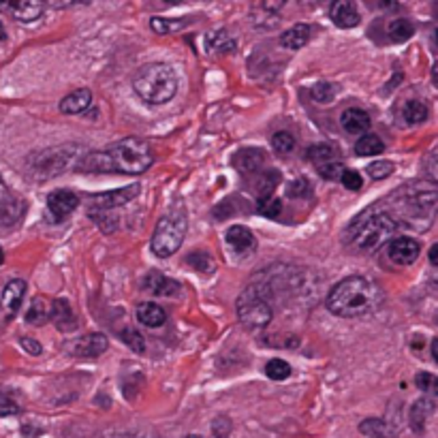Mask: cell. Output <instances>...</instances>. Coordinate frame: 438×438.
Segmentation results:
<instances>
[{
	"mask_svg": "<svg viewBox=\"0 0 438 438\" xmlns=\"http://www.w3.org/2000/svg\"><path fill=\"white\" fill-rule=\"evenodd\" d=\"M392 208L387 212L396 223L404 220L413 229H428L437 216V184L434 182H413L400 186L392 195Z\"/></svg>",
	"mask_w": 438,
	"mask_h": 438,
	"instance_id": "3",
	"label": "cell"
},
{
	"mask_svg": "<svg viewBox=\"0 0 438 438\" xmlns=\"http://www.w3.org/2000/svg\"><path fill=\"white\" fill-rule=\"evenodd\" d=\"M229 432H231V424H229V419L218 417V419L214 422V434L218 438H225Z\"/></svg>",
	"mask_w": 438,
	"mask_h": 438,
	"instance_id": "45",
	"label": "cell"
},
{
	"mask_svg": "<svg viewBox=\"0 0 438 438\" xmlns=\"http://www.w3.org/2000/svg\"><path fill=\"white\" fill-rule=\"evenodd\" d=\"M49 312H51V304H47L45 297L36 295L26 312V323L30 325H43L45 321H49Z\"/></svg>",
	"mask_w": 438,
	"mask_h": 438,
	"instance_id": "31",
	"label": "cell"
},
{
	"mask_svg": "<svg viewBox=\"0 0 438 438\" xmlns=\"http://www.w3.org/2000/svg\"><path fill=\"white\" fill-rule=\"evenodd\" d=\"M186 229H188V218H186V210L184 208H173L169 210L158 223L156 229L152 233V242L150 248L156 257L167 259L171 255H175L186 238Z\"/></svg>",
	"mask_w": 438,
	"mask_h": 438,
	"instance_id": "7",
	"label": "cell"
},
{
	"mask_svg": "<svg viewBox=\"0 0 438 438\" xmlns=\"http://www.w3.org/2000/svg\"><path fill=\"white\" fill-rule=\"evenodd\" d=\"M4 39H6V30H4V26L0 24V43H2Z\"/></svg>",
	"mask_w": 438,
	"mask_h": 438,
	"instance_id": "48",
	"label": "cell"
},
{
	"mask_svg": "<svg viewBox=\"0 0 438 438\" xmlns=\"http://www.w3.org/2000/svg\"><path fill=\"white\" fill-rule=\"evenodd\" d=\"M310 184H308V180L306 178H297L295 182H291L289 184V188H287V195L289 197H293V199H297V197H310Z\"/></svg>",
	"mask_w": 438,
	"mask_h": 438,
	"instance_id": "43",
	"label": "cell"
},
{
	"mask_svg": "<svg viewBox=\"0 0 438 438\" xmlns=\"http://www.w3.org/2000/svg\"><path fill=\"white\" fill-rule=\"evenodd\" d=\"M370 113L360 107H349L340 113V124L349 135H366L370 128Z\"/></svg>",
	"mask_w": 438,
	"mask_h": 438,
	"instance_id": "19",
	"label": "cell"
},
{
	"mask_svg": "<svg viewBox=\"0 0 438 438\" xmlns=\"http://www.w3.org/2000/svg\"><path fill=\"white\" fill-rule=\"evenodd\" d=\"M308 158L310 163L319 169V173L325 178V180H340L342 171L347 169L345 163H342V156L338 152V148L330 146V143H319V146H312L308 148Z\"/></svg>",
	"mask_w": 438,
	"mask_h": 438,
	"instance_id": "9",
	"label": "cell"
},
{
	"mask_svg": "<svg viewBox=\"0 0 438 438\" xmlns=\"http://www.w3.org/2000/svg\"><path fill=\"white\" fill-rule=\"evenodd\" d=\"M360 432H362L364 437L370 438H396V434H398L392 424H387V422H383V419H377V417L364 419V422L360 424Z\"/></svg>",
	"mask_w": 438,
	"mask_h": 438,
	"instance_id": "28",
	"label": "cell"
},
{
	"mask_svg": "<svg viewBox=\"0 0 438 438\" xmlns=\"http://www.w3.org/2000/svg\"><path fill=\"white\" fill-rule=\"evenodd\" d=\"M165 310L158 306V304H152V302H146V304H139L137 306V321L141 325H148V327H161L165 323Z\"/></svg>",
	"mask_w": 438,
	"mask_h": 438,
	"instance_id": "27",
	"label": "cell"
},
{
	"mask_svg": "<svg viewBox=\"0 0 438 438\" xmlns=\"http://www.w3.org/2000/svg\"><path fill=\"white\" fill-rule=\"evenodd\" d=\"M265 375L272 381H285V379L291 377V366L285 360H270L268 366H265Z\"/></svg>",
	"mask_w": 438,
	"mask_h": 438,
	"instance_id": "35",
	"label": "cell"
},
{
	"mask_svg": "<svg viewBox=\"0 0 438 438\" xmlns=\"http://www.w3.org/2000/svg\"><path fill=\"white\" fill-rule=\"evenodd\" d=\"M259 212L268 218H278L282 212V201L278 197H268V199L259 201Z\"/></svg>",
	"mask_w": 438,
	"mask_h": 438,
	"instance_id": "40",
	"label": "cell"
},
{
	"mask_svg": "<svg viewBox=\"0 0 438 438\" xmlns=\"http://www.w3.org/2000/svg\"><path fill=\"white\" fill-rule=\"evenodd\" d=\"M122 340H124V345H126L131 351H135V353H143V351H146L143 336H141L137 330H133V327H126V330L122 332Z\"/></svg>",
	"mask_w": 438,
	"mask_h": 438,
	"instance_id": "39",
	"label": "cell"
},
{
	"mask_svg": "<svg viewBox=\"0 0 438 438\" xmlns=\"http://www.w3.org/2000/svg\"><path fill=\"white\" fill-rule=\"evenodd\" d=\"M107 347H109V342L103 334H86L73 342L71 353L75 357H81V360H94V357L103 355L107 351Z\"/></svg>",
	"mask_w": 438,
	"mask_h": 438,
	"instance_id": "15",
	"label": "cell"
},
{
	"mask_svg": "<svg viewBox=\"0 0 438 438\" xmlns=\"http://www.w3.org/2000/svg\"><path fill=\"white\" fill-rule=\"evenodd\" d=\"M133 88L141 101L150 105L169 103L178 92V75L165 62H152L137 71L133 79Z\"/></svg>",
	"mask_w": 438,
	"mask_h": 438,
	"instance_id": "5",
	"label": "cell"
},
{
	"mask_svg": "<svg viewBox=\"0 0 438 438\" xmlns=\"http://www.w3.org/2000/svg\"><path fill=\"white\" fill-rule=\"evenodd\" d=\"M398 116H400V120H402L404 124L415 126V124H424V122L428 120L430 111H428L426 103H422V101H407V103L400 107Z\"/></svg>",
	"mask_w": 438,
	"mask_h": 438,
	"instance_id": "24",
	"label": "cell"
},
{
	"mask_svg": "<svg viewBox=\"0 0 438 438\" xmlns=\"http://www.w3.org/2000/svg\"><path fill=\"white\" fill-rule=\"evenodd\" d=\"M434 385H437V379L430 375V372H422V375H417V387L422 389V392H434Z\"/></svg>",
	"mask_w": 438,
	"mask_h": 438,
	"instance_id": "44",
	"label": "cell"
},
{
	"mask_svg": "<svg viewBox=\"0 0 438 438\" xmlns=\"http://www.w3.org/2000/svg\"><path fill=\"white\" fill-rule=\"evenodd\" d=\"M186 438H201V437H195V434H190V437H186Z\"/></svg>",
	"mask_w": 438,
	"mask_h": 438,
	"instance_id": "50",
	"label": "cell"
},
{
	"mask_svg": "<svg viewBox=\"0 0 438 438\" xmlns=\"http://www.w3.org/2000/svg\"><path fill=\"white\" fill-rule=\"evenodd\" d=\"M154 163L152 148L137 139L126 137L116 141L98 152H88L77 161V171L86 173H122V175H139L148 171Z\"/></svg>",
	"mask_w": 438,
	"mask_h": 438,
	"instance_id": "1",
	"label": "cell"
},
{
	"mask_svg": "<svg viewBox=\"0 0 438 438\" xmlns=\"http://www.w3.org/2000/svg\"><path fill=\"white\" fill-rule=\"evenodd\" d=\"M389 259L396 263V265H413L422 253V246L417 240L413 238H396L389 242Z\"/></svg>",
	"mask_w": 438,
	"mask_h": 438,
	"instance_id": "13",
	"label": "cell"
},
{
	"mask_svg": "<svg viewBox=\"0 0 438 438\" xmlns=\"http://www.w3.org/2000/svg\"><path fill=\"white\" fill-rule=\"evenodd\" d=\"M19 342H21L24 351H28L30 355H41V351H43V349H41V345H39L34 338H21Z\"/></svg>",
	"mask_w": 438,
	"mask_h": 438,
	"instance_id": "46",
	"label": "cell"
},
{
	"mask_svg": "<svg viewBox=\"0 0 438 438\" xmlns=\"http://www.w3.org/2000/svg\"><path fill=\"white\" fill-rule=\"evenodd\" d=\"M0 11L11 15L17 21H34L45 11L41 2H0Z\"/></svg>",
	"mask_w": 438,
	"mask_h": 438,
	"instance_id": "20",
	"label": "cell"
},
{
	"mask_svg": "<svg viewBox=\"0 0 438 438\" xmlns=\"http://www.w3.org/2000/svg\"><path fill=\"white\" fill-rule=\"evenodd\" d=\"M336 92H338V88H336L334 83H330V81H319V83H315V86L310 88V96H312L317 103H323V105L332 103V98L336 96Z\"/></svg>",
	"mask_w": 438,
	"mask_h": 438,
	"instance_id": "34",
	"label": "cell"
},
{
	"mask_svg": "<svg viewBox=\"0 0 438 438\" xmlns=\"http://www.w3.org/2000/svg\"><path fill=\"white\" fill-rule=\"evenodd\" d=\"M387 32H389V39H392V41H396V43H404V41H409V39L415 34V26H413L409 19L398 17V19H394V21L389 24Z\"/></svg>",
	"mask_w": 438,
	"mask_h": 438,
	"instance_id": "32",
	"label": "cell"
},
{
	"mask_svg": "<svg viewBox=\"0 0 438 438\" xmlns=\"http://www.w3.org/2000/svg\"><path fill=\"white\" fill-rule=\"evenodd\" d=\"M385 150V143L379 135L375 133H366L357 139L355 143V154L357 156H377V154H383Z\"/></svg>",
	"mask_w": 438,
	"mask_h": 438,
	"instance_id": "30",
	"label": "cell"
},
{
	"mask_svg": "<svg viewBox=\"0 0 438 438\" xmlns=\"http://www.w3.org/2000/svg\"><path fill=\"white\" fill-rule=\"evenodd\" d=\"M398 229V223L387 210H366L347 229V244L357 253L379 250Z\"/></svg>",
	"mask_w": 438,
	"mask_h": 438,
	"instance_id": "4",
	"label": "cell"
},
{
	"mask_svg": "<svg viewBox=\"0 0 438 438\" xmlns=\"http://www.w3.org/2000/svg\"><path fill=\"white\" fill-rule=\"evenodd\" d=\"M340 182L349 190H360L364 186V180H362L360 171H355V169H345L342 175H340Z\"/></svg>",
	"mask_w": 438,
	"mask_h": 438,
	"instance_id": "41",
	"label": "cell"
},
{
	"mask_svg": "<svg viewBox=\"0 0 438 438\" xmlns=\"http://www.w3.org/2000/svg\"><path fill=\"white\" fill-rule=\"evenodd\" d=\"M24 295H26V282L24 280H11L4 285L2 293H0V304L2 308L6 310V315H15L24 302Z\"/></svg>",
	"mask_w": 438,
	"mask_h": 438,
	"instance_id": "22",
	"label": "cell"
},
{
	"mask_svg": "<svg viewBox=\"0 0 438 438\" xmlns=\"http://www.w3.org/2000/svg\"><path fill=\"white\" fill-rule=\"evenodd\" d=\"M4 263V253H2V248H0V265Z\"/></svg>",
	"mask_w": 438,
	"mask_h": 438,
	"instance_id": "49",
	"label": "cell"
},
{
	"mask_svg": "<svg viewBox=\"0 0 438 438\" xmlns=\"http://www.w3.org/2000/svg\"><path fill=\"white\" fill-rule=\"evenodd\" d=\"M205 47H208V51L231 54V51H235L238 43H235V39L227 30H216V32H210L205 36Z\"/></svg>",
	"mask_w": 438,
	"mask_h": 438,
	"instance_id": "29",
	"label": "cell"
},
{
	"mask_svg": "<svg viewBox=\"0 0 438 438\" xmlns=\"http://www.w3.org/2000/svg\"><path fill=\"white\" fill-rule=\"evenodd\" d=\"M381 287L366 276H347L342 278L327 295V310L342 319H355L370 315L383 306Z\"/></svg>",
	"mask_w": 438,
	"mask_h": 438,
	"instance_id": "2",
	"label": "cell"
},
{
	"mask_svg": "<svg viewBox=\"0 0 438 438\" xmlns=\"http://www.w3.org/2000/svg\"><path fill=\"white\" fill-rule=\"evenodd\" d=\"M437 253L438 246H432V248H430V263H432V265H437Z\"/></svg>",
	"mask_w": 438,
	"mask_h": 438,
	"instance_id": "47",
	"label": "cell"
},
{
	"mask_svg": "<svg viewBox=\"0 0 438 438\" xmlns=\"http://www.w3.org/2000/svg\"><path fill=\"white\" fill-rule=\"evenodd\" d=\"M184 24L186 21H182V19H165V17H152L150 19V26H152V30L156 32V34H173L175 30H180V28H184Z\"/></svg>",
	"mask_w": 438,
	"mask_h": 438,
	"instance_id": "36",
	"label": "cell"
},
{
	"mask_svg": "<svg viewBox=\"0 0 438 438\" xmlns=\"http://www.w3.org/2000/svg\"><path fill=\"white\" fill-rule=\"evenodd\" d=\"M24 214V201L11 193L4 184V180L0 178V227H11L15 225Z\"/></svg>",
	"mask_w": 438,
	"mask_h": 438,
	"instance_id": "12",
	"label": "cell"
},
{
	"mask_svg": "<svg viewBox=\"0 0 438 438\" xmlns=\"http://www.w3.org/2000/svg\"><path fill=\"white\" fill-rule=\"evenodd\" d=\"M366 171H368V175H370L372 180H385V178H389V175L394 173V163H389V161H377V163H370Z\"/></svg>",
	"mask_w": 438,
	"mask_h": 438,
	"instance_id": "38",
	"label": "cell"
},
{
	"mask_svg": "<svg viewBox=\"0 0 438 438\" xmlns=\"http://www.w3.org/2000/svg\"><path fill=\"white\" fill-rule=\"evenodd\" d=\"M432 413H434V402L432 400H428V398L417 400L413 404V409H411V428H413V432L422 434L426 430V424H428Z\"/></svg>",
	"mask_w": 438,
	"mask_h": 438,
	"instance_id": "25",
	"label": "cell"
},
{
	"mask_svg": "<svg viewBox=\"0 0 438 438\" xmlns=\"http://www.w3.org/2000/svg\"><path fill=\"white\" fill-rule=\"evenodd\" d=\"M79 158H81V154H79L77 146H68V143L66 146H56V148H49V150L39 152V154L32 156L30 173L36 180H49V178L60 175L64 169H68Z\"/></svg>",
	"mask_w": 438,
	"mask_h": 438,
	"instance_id": "8",
	"label": "cell"
},
{
	"mask_svg": "<svg viewBox=\"0 0 438 438\" xmlns=\"http://www.w3.org/2000/svg\"><path fill=\"white\" fill-rule=\"evenodd\" d=\"M235 308H238L240 321L246 327L261 330L270 325L274 317V304H272V293H270L268 282L261 280V282H253L250 287H246L242 295L238 297Z\"/></svg>",
	"mask_w": 438,
	"mask_h": 438,
	"instance_id": "6",
	"label": "cell"
},
{
	"mask_svg": "<svg viewBox=\"0 0 438 438\" xmlns=\"http://www.w3.org/2000/svg\"><path fill=\"white\" fill-rule=\"evenodd\" d=\"M265 165V154L259 148H244L233 156V167L242 173V175H255L261 173Z\"/></svg>",
	"mask_w": 438,
	"mask_h": 438,
	"instance_id": "17",
	"label": "cell"
},
{
	"mask_svg": "<svg viewBox=\"0 0 438 438\" xmlns=\"http://www.w3.org/2000/svg\"><path fill=\"white\" fill-rule=\"evenodd\" d=\"M272 148H274L278 154H289V152L295 148V137H293L289 131H278V133L272 137Z\"/></svg>",
	"mask_w": 438,
	"mask_h": 438,
	"instance_id": "37",
	"label": "cell"
},
{
	"mask_svg": "<svg viewBox=\"0 0 438 438\" xmlns=\"http://www.w3.org/2000/svg\"><path fill=\"white\" fill-rule=\"evenodd\" d=\"M49 319L54 321V325L60 330V332H73L77 327V319L73 315V308L66 300L58 297L51 302V312H49Z\"/></svg>",
	"mask_w": 438,
	"mask_h": 438,
	"instance_id": "21",
	"label": "cell"
},
{
	"mask_svg": "<svg viewBox=\"0 0 438 438\" xmlns=\"http://www.w3.org/2000/svg\"><path fill=\"white\" fill-rule=\"evenodd\" d=\"M17 413H19V404L15 402V398L0 389V417H9Z\"/></svg>",
	"mask_w": 438,
	"mask_h": 438,
	"instance_id": "42",
	"label": "cell"
},
{
	"mask_svg": "<svg viewBox=\"0 0 438 438\" xmlns=\"http://www.w3.org/2000/svg\"><path fill=\"white\" fill-rule=\"evenodd\" d=\"M225 240H227V246H229L235 255H240V257L250 255V253H255V248H257L255 233H253L248 227H244V225H233V227H229L227 233H225Z\"/></svg>",
	"mask_w": 438,
	"mask_h": 438,
	"instance_id": "14",
	"label": "cell"
},
{
	"mask_svg": "<svg viewBox=\"0 0 438 438\" xmlns=\"http://www.w3.org/2000/svg\"><path fill=\"white\" fill-rule=\"evenodd\" d=\"M186 263L199 274H212L214 272V261H212V257L208 253H197L195 250V253H190L186 257Z\"/></svg>",
	"mask_w": 438,
	"mask_h": 438,
	"instance_id": "33",
	"label": "cell"
},
{
	"mask_svg": "<svg viewBox=\"0 0 438 438\" xmlns=\"http://www.w3.org/2000/svg\"><path fill=\"white\" fill-rule=\"evenodd\" d=\"M141 287L143 291L152 293V295H158V297H178L182 293V287L180 282L158 274V272H150L143 280H141Z\"/></svg>",
	"mask_w": 438,
	"mask_h": 438,
	"instance_id": "16",
	"label": "cell"
},
{
	"mask_svg": "<svg viewBox=\"0 0 438 438\" xmlns=\"http://www.w3.org/2000/svg\"><path fill=\"white\" fill-rule=\"evenodd\" d=\"M308 41H310V26L308 24H295L280 36V43L287 49H302Z\"/></svg>",
	"mask_w": 438,
	"mask_h": 438,
	"instance_id": "26",
	"label": "cell"
},
{
	"mask_svg": "<svg viewBox=\"0 0 438 438\" xmlns=\"http://www.w3.org/2000/svg\"><path fill=\"white\" fill-rule=\"evenodd\" d=\"M90 105H92V92L88 88H79L60 101V111L66 116H77V113H83Z\"/></svg>",
	"mask_w": 438,
	"mask_h": 438,
	"instance_id": "23",
	"label": "cell"
},
{
	"mask_svg": "<svg viewBox=\"0 0 438 438\" xmlns=\"http://www.w3.org/2000/svg\"><path fill=\"white\" fill-rule=\"evenodd\" d=\"M139 195V184H131L111 193H101V195H92L90 197V212H111L116 208L126 205L128 201H133Z\"/></svg>",
	"mask_w": 438,
	"mask_h": 438,
	"instance_id": "10",
	"label": "cell"
},
{
	"mask_svg": "<svg viewBox=\"0 0 438 438\" xmlns=\"http://www.w3.org/2000/svg\"><path fill=\"white\" fill-rule=\"evenodd\" d=\"M330 17L338 28H355L362 21L357 4L351 0H338L330 6Z\"/></svg>",
	"mask_w": 438,
	"mask_h": 438,
	"instance_id": "18",
	"label": "cell"
},
{
	"mask_svg": "<svg viewBox=\"0 0 438 438\" xmlns=\"http://www.w3.org/2000/svg\"><path fill=\"white\" fill-rule=\"evenodd\" d=\"M77 205H79V197L73 190H68V188L54 190L47 197V210H49V214H51V218L56 223L68 218L77 210Z\"/></svg>",
	"mask_w": 438,
	"mask_h": 438,
	"instance_id": "11",
	"label": "cell"
}]
</instances>
